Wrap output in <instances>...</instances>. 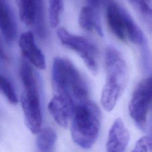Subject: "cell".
<instances>
[{
    "mask_svg": "<svg viewBox=\"0 0 152 152\" xmlns=\"http://www.w3.org/2000/svg\"><path fill=\"white\" fill-rule=\"evenodd\" d=\"M21 103L27 126L33 134H37L42 125L39 95L23 93L21 96Z\"/></svg>",
    "mask_w": 152,
    "mask_h": 152,
    "instance_id": "9",
    "label": "cell"
},
{
    "mask_svg": "<svg viewBox=\"0 0 152 152\" xmlns=\"http://www.w3.org/2000/svg\"><path fill=\"white\" fill-rule=\"evenodd\" d=\"M128 1L142 15L146 17L151 16V8L146 0H128Z\"/></svg>",
    "mask_w": 152,
    "mask_h": 152,
    "instance_id": "18",
    "label": "cell"
},
{
    "mask_svg": "<svg viewBox=\"0 0 152 152\" xmlns=\"http://www.w3.org/2000/svg\"><path fill=\"white\" fill-rule=\"evenodd\" d=\"M106 77L101 94V103L107 111L115 107L128 81L126 63L118 49L108 46L105 52Z\"/></svg>",
    "mask_w": 152,
    "mask_h": 152,
    "instance_id": "1",
    "label": "cell"
},
{
    "mask_svg": "<svg viewBox=\"0 0 152 152\" xmlns=\"http://www.w3.org/2000/svg\"><path fill=\"white\" fill-rule=\"evenodd\" d=\"M129 134L123 121L118 118L113 124L106 143V152H124L126 148Z\"/></svg>",
    "mask_w": 152,
    "mask_h": 152,
    "instance_id": "11",
    "label": "cell"
},
{
    "mask_svg": "<svg viewBox=\"0 0 152 152\" xmlns=\"http://www.w3.org/2000/svg\"><path fill=\"white\" fill-rule=\"evenodd\" d=\"M56 33L61 43L76 52L82 58L88 69L93 74H97L98 53L94 45L85 37L71 33L63 27H59Z\"/></svg>",
    "mask_w": 152,
    "mask_h": 152,
    "instance_id": "5",
    "label": "cell"
},
{
    "mask_svg": "<svg viewBox=\"0 0 152 152\" xmlns=\"http://www.w3.org/2000/svg\"><path fill=\"white\" fill-rule=\"evenodd\" d=\"M151 78L142 80L134 89L129 103V114L141 129H145L151 102Z\"/></svg>",
    "mask_w": 152,
    "mask_h": 152,
    "instance_id": "6",
    "label": "cell"
},
{
    "mask_svg": "<svg viewBox=\"0 0 152 152\" xmlns=\"http://www.w3.org/2000/svg\"><path fill=\"white\" fill-rule=\"evenodd\" d=\"M108 26L113 34L122 41L128 39L135 45L143 42L141 30L129 14L117 4H109L106 10Z\"/></svg>",
    "mask_w": 152,
    "mask_h": 152,
    "instance_id": "4",
    "label": "cell"
},
{
    "mask_svg": "<svg viewBox=\"0 0 152 152\" xmlns=\"http://www.w3.org/2000/svg\"><path fill=\"white\" fill-rule=\"evenodd\" d=\"M62 0H49V19L52 27H56L60 23Z\"/></svg>",
    "mask_w": 152,
    "mask_h": 152,
    "instance_id": "15",
    "label": "cell"
},
{
    "mask_svg": "<svg viewBox=\"0 0 152 152\" xmlns=\"http://www.w3.org/2000/svg\"><path fill=\"white\" fill-rule=\"evenodd\" d=\"M0 91L12 104L18 102V98L11 82L0 74Z\"/></svg>",
    "mask_w": 152,
    "mask_h": 152,
    "instance_id": "16",
    "label": "cell"
},
{
    "mask_svg": "<svg viewBox=\"0 0 152 152\" xmlns=\"http://www.w3.org/2000/svg\"><path fill=\"white\" fill-rule=\"evenodd\" d=\"M53 90L66 91L74 104L88 99L87 85L78 70L67 59L54 58L52 68Z\"/></svg>",
    "mask_w": 152,
    "mask_h": 152,
    "instance_id": "3",
    "label": "cell"
},
{
    "mask_svg": "<svg viewBox=\"0 0 152 152\" xmlns=\"http://www.w3.org/2000/svg\"><path fill=\"white\" fill-rule=\"evenodd\" d=\"M0 30L7 40L11 42L15 39L17 34L15 22L5 0H0Z\"/></svg>",
    "mask_w": 152,
    "mask_h": 152,
    "instance_id": "12",
    "label": "cell"
},
{
    "mask_svg": "<svg viewBox=\"0 0 152 152\" xmlns=\"http://www.w3.org/2000/svg\"><path fill=\"white\" fill-rule=\"evenodd\" d=\"M21 20L34 26L40 37L45 36L43 0H16Z\"/></svg>",
    "mask_w": 152,
    "mask_h": 152,
    "instance_id": "7",
    "label": "cell"
},
{
    "mask_svg": "<svg viewBox=\"0 0 152 152\" xmlns=\"http://www.w3.org/2000/svg\"><path fill=\"white\" fill-rule=\"evenodd\" d=\"M54 94L48 104L49 111L55 121L62 127H66L71 119L75 104L65 91L54 90Z\"/></svg>",
    "mask_w": 152,
    "mask_h": 152,
    "instance_id": "8",
    "label": "cell"
},
{
    "mask_svg": "<svg viewBox=\"0 0 152 152\" xmlns=\"http://www.w3.org/2000/svg\"><path fill=\"white\" fill-rule=\"evenodd\" d=\"M0 58L2 59V60L6 61L8 59L7 56L6 55L5 51L2 48V45L1 43V39H0Z\"/></svg>",
    "mask_w": 152,
    "mask_h": 152,
    "instance_id": "19",
    "label": "cell"
},
{
    "mask_svg": "<svg viewBox=\"0 0 152 152\" xmlns=\"http://www.w3.org/2000/svg\"><path fill=\"white\" fill-rule=\"evenodd\" d=\"M78 24L86 31H92L95 30L99 35L103 36L99 15L91 7H84L81 8L78 16Z\"/></svg>",
    "mask_w": 152,
    "mask_h": 152,
    "instance_id": "13",
    "label": "cell"
},
{
    "mask_svg": "<svg viewBox=\"0 0 152 152\" xmlns=\"http://www.w3.org/2000/svg\"><path fill=\"white\" fill-rule=\"evenodd\" d=\"M18 43L23 56L30 63L38 69H45V55L36 45L32 32L26 31L22 33L20 36Z\"/></svg>",
    "mask_w": 152,
    "mask_h": 152,
    "instance_id": "10",
    "label": "cell"
},
{
    "mask_svg": "<svg viewBox=\"0 0 152 152\" xmlns=\"http://www.w3.org/2000/svg\"><path fill=\"white\" fill-rule=\"evenodd\" d=\"M71 132L73 141L84 148H90L99 132L100 112L98 106L87 99L75 104Z\"/></svg>",
    "mask_w": 152,
    "mask_h": 152,
    "instance_id": "2",
    "label": "cell"
},
{
    "mask_svg": "<svg viewBox=\"0 0 152 152\" xmlns=\"http://www.w3.org/2000/svg\"><path fill=\"white\" fill-rule=\"evenodd\" d=\"M88 1L90 2V4L91 5L90 7H91L93 8H97L100 2V0H88Z\"/></svg>",
    "mask_w": 152,
    "mask_h": 152,
    "instance_id": "20",
    "label": "cell"
},
{
    "mask_svg": "<svg viewBox=\"0 0 152 152\" xmlns=\"http://www.w3.org/2000/svg\"><path fill=\"white\" fill-rule=\"evenodd\" d=\"M37 152H53L56 140L55 132L50 128L41 129L37 134Z\"/></svg>",
    "mask_w": 152,
    "mask_h": 152,
    "instance_id": "14",
    "label": "cell"
},
{
    "mask_svg": "<svg viewBox=\"0 0 152 152\" xmlns=\"http://www.w3.org/2000/svg\"><path fill=\"white\" fill-rule=\"evenodd\" d=\"M131 152H151V139L150 137H143L135 143Z\"/></svg>",
    "mask_w": 152,
    "mask_h": 152,
    "instance_id": "17",
    "label": "cell"
},
{
    "mask_svg": "<svg viewBox=\"0 0 152 152\" xmlns=\"http://www.w3.org/2000/svg\"><path fill=\"white\" fill-rule=\"evenodd\" d=\"M147 2H150V0H146Z\"/></svg>",
    "mask_w": 152,
    "mask_h": 152,
    "instance_id": "21",
    "label": "cell"
}]
</instances>
